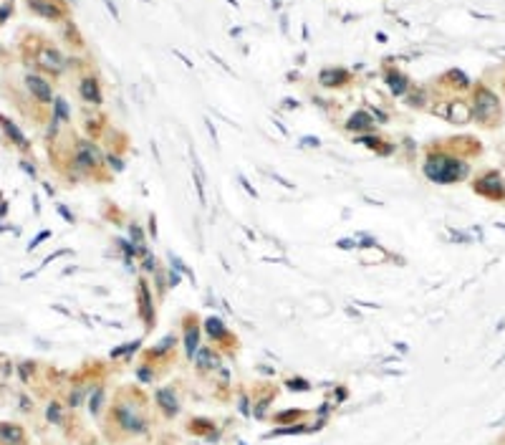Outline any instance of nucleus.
I'll list each match as a JSON object with an SVG mask.
<instances>
[{"label": "nucleus", "mask_w": 505, "mask_h": 445, "mask_svg": "<svg viewBox=\"0 0 505 445\" xmlns=\"http://www.w3.org/2000/svg\"><path fill=\"white\" fill-rule=\"evenodd\" d=\"M425 175L437 185H452L467 175V164L447 155H432L425 162Z\"/></svg>", "instance_id": "nucleus-1"}, {"label": "nucleus", "mask_w": 505, "mask_h": 445, "mask_svg": "<svg viewBox=\"0 0 505 445\" xmlns=\"http://www.w3.org/2000/svg\"><path fill=\"white\" fill-rule=\"evenodd\" d=\"M472 114L480 119V121H485V124H493V119L498 117V99L493 91L488 89H477L475 94V107H472Z\"/></svg>", "instance_id": "nucleus-2"}, {"label": "nucleus", "mask_w": 505, "mask_h": 445, "mask_svg": "<svg viewBox=\"0 0 505 445\" xmlns=\"http://www.w3.org/2000/svg\"><path fill=\"white\" fill-rule=\"evenodd\" d=\"M114 415H117V422H119L126 433H144V430H147L144 417H139L129 405H117Z\"/></svg>", "instance_id": "nucleus-3"}, {"label": "nucleus", "mask_w": 505, "mask_h": 445, "mask_svg": "<svg viewBox=\"0 0 505 445\" xmlns=\"http://www.w3.org/2000/svg\"><path fill=\"white\" fill-rule=\"evenodd\" d=\"M76 164L81 169H96L101 164V152L94 142H78L76 147Z\"/></svg>", "instance_id": "nucleus-4"}, {"label": "nucleus", "mask_w": 505, "mask_h": 445, "mask_svg": "<svg viewBox=\"0 0 505 445\" xmlns=\"http://www.w3.org/2000/svg\"><path fill=\"white\" fill-rule=\"evenodd\" d=\"M475 190H477L480 195H485V198H505V185H503L500 175H495V172H490V175H485L482 180H477V182H475Z\"/></svg>", "instance_id": "nucleus-5"}, {"label": "nucleus", "mask_w": 505, "mask_h": 445, "mask_svg": "<svg viewBox=\"0 0 505 445\" xmlns=\"http://www.w3.org/2000/svg\"><path fill=\"white\" fill-rule=\"evenodd\" d=\"M26 86L31 89V94L40 101V104H51L53 101V91H51V83L46 79H40L36 74H28L26 76Z\"/></svg>", "instance_id": "nucleus-6"}, {"label": "nucleus", "mask_w": 505, "mask_h": 445, "mask_svg": "<svg viewBox=\"0 0 505 445\" xmlns=\"http://www.w3.org/2000/svg\"><path fill=\"white\" fill-rule=\"evenodd\" d=\"M38 63H40L46 71H51V74H58V71H63V66H66L63 56H61L56 48H43V51L38 53Z\"/></svg>", "instance_id": "nucleus-7"}, {"label": "nucleus", "mask_w": 505, "mask_h": 445, "mask_svg": "<svg viewBox=\"0 0 505 445\" xmlns=\"http://www.w3.org/2000/svg\"><path fill=\"white\" fill-rule=\"evenodd\" d=\"M157 405L164 410V415H169V417H174L180 412V400H177V395H174L169 387H162V390H157Z\"/></svg>", "instance_id": "nucleus-8"}, {"label": "nucleus", "mask_w": 505, "mask_h": 445, "mask_svg": "<svg viewBox=\"0 0 505 445\" xmlns=\"http://www.w3.org/2000/svg\"><path fill=\"white\" fill-rule=\"evenodd\" d=\"M139 314L149 326L155 324V309H152V296H149L147 281H139Z\"/></svg>", "instance_id": "nucleus-9"}, {"label": "nucleus", "mask_w": 505, "mask_h": 445, "mask_svg": "<svg viewBox=\"0 0 505 445\" xmlns=\"http://www.w3.org/2000/svg\"><path fill=\"white\" fill-rule=\"evenodd\" d=\"M0 440L5 445H23L26 433L20 425H10V422H0Z\"/></svg>", "instance_id": "nucleus-10"}, {"label": "nucleus", "mask_w": 505, "mask_h": 445, "mask_svg": "<svg viewBox=\"0 0 505 445\" xmlns=\"http://www.w3.org/2000/svg\"><path fill=\"white\" fill-rule=\"evenodd\" d=\"M447 117H450V121H455V124H467L470 117H472V109L467 107L465 101H450Z\"/></svg>", "instance_id": "nucleus-11"}, {"label": "nucleus", "mask_w": 505, "mask_h": 445, "mask_svg": "<svg viewBox=\"0 0 505 445\" xmlns=\"http://www.w3.org/2000/svg\"><path fill=\"white\" fill-rule=\"evenodd\" d=\"M194 362H197L200 369H215V367H220V357H217L210 347H202V349H197Z\"/></svg>", "instance_id": "nucleus-12"}, {"label": "nucleus", "mask_w": 505, "mask_h": 445, "mask_svg": "<svg viewBox=\"0 0 505 445\" xmlns=\"http://www.w3.org/2000/svg\"><path fill=\"white\" fill-rule=\"evenodd\" d=\"M28 5H31V10H36L38 15L48 18V20H58L61 18V10L53 3H48V0H28Z\"/></svg>", "instance_id": "nucleus-13"}, {"label": "nucleus", "mask_w": 505, "mask_h": 445, "mask_svg": "<svg viewBox=\"0 0 505 445\" xmlns=\"http://www.w3.org/2000/svg\"><path fill=\"white\" fill-rule=\"evenodd\" d=\"M81 96L89 104H101V91H99V81L96 79H83L81 81Z\"/></svg>", "instance_id": "nucleus-14"}, {"label": "nucleus", "mask_w": 505, "mask_h": 445, "mask_svg": "<svg viewBox=\"0 0 505 445\" xmlns=\"http://www.w3.org/2000/svg\"><path fill=\"white\" fill-rule=\"evenodd\" d=\"M0 124H3L5 134H8V137H10V139H13V142H15L18 147H20V150H26V147H28V139H26V134L20 132V129H18V126H15V124H13L10 119H5V117H0Z\"/></svg>", "instance_id": "nucleus-15"}, {"label": "nucleus", "mask_w": 505, "mask_h": 445, "mask_svg": "<svg viewBox=\"0 0 505 445\" xmlns=\"http://www.w3.org/2000/svg\"><path fill=\"white\" fill-rule=\"evenodd\" d=\"M185 347H187V354H197V349H200V329H197L192 322L185 326Z\"/></svg>", "instance_id": "nucleus-16"}, {"label": "nucleus", "mask_w": 505, "mask_h": 445, "mask_svg": "<svg viewBox=\"0 0 505 445\" xmlns=\"http://www.w3.org/2000/svg\"><path fill=\"white\" fill-rule=\"evenodd\" d=\"M371 124H374V117L366 114V112H356V114H351V119H349V129L364 132V129H371Z\"/></svg>", "instance_id": "nucleus-17"}, {"label": "nucleus", "mask_w": 505, "mask_h": 445, "mask_svg": "<svg viewBox=\"0 0 505 445\" xmlns=\"http://www.w3.org/2000/svg\"><path fill=\"white\" fill-rule=\"evenodd\" d=\"M349 79V74L344 71V69H328V71H321V76H318V81L323 83V86H339V83H344Z\"/></svg>", "instance_id": "nucleus-18"}, {"label": "nucleus", "mask_w": 505, "mask_h": 445, "mask_svg": "<svg viewBox=\"0 0 505 445\" xmlns=\"http://www.w3.org/2000/svg\"><path fill=\"white\" fill-rule=\"evenodd\" d=\"M205 331L210 334V339H215V342H220V339H225L228 336V329H225V324L217 319V316H210V319L205 322Z\"/></svg>", "instance_id": "nucleus-19"}, {"label": "nucleus", "mask_w": 505, "mask_h": 445, "mask_svg": "<svg viewBox=\"0 0 505 445\" xmlns=\"http://www.w3.org/2000/svg\"><path fill=\"white\" fill-rule=\"evenodd\" d=\"M389 89L394 91V94H404L407 91V79L402 76V74H389Z\"/></svg>", "instance_id": "nucleus-20"}, {"label": "nucleus", "mask_w": 505, "mask_h": 445, "mask_svg": "<svg viewBox=\"0 0 505 445\" xmlns=\"http://www.w3.org/2000/svg\"><path fill=\"white\" fill-rule=\"evenodd\" d=\"M53 107H56L53 121H69V119H71V112H69V107H66V101H63V99H56V101H53Z\"/></svg>", "instance_id": "nucleus-21"}, {"label": "nucleus", "mask_w": 505, "mask_h": 445, "mask_svg": "<svg viewBox=\"0 0 505 445\" xmlns=\"http://www.w3.org/2000/svg\"><path fill=\"white\" fill-rule=\"evenodd\" d=\"M174 344H177V339H174V334H169V336H164V339H162V342H159L155 349H152V354H155V357H157V354H164V352H167V349H172Z\"/></svg>", "instance_id": "nucleus-22"}, {"label": "nucleus", "mask_w": 505, "mask_h": 445, "mask_svg": "<svg viewBox=\"0 0 505 445\" xmlns=\"http://www.w3.org/2000/svg\"><path fill=\"white\" fill-rule=\"evenodd\" d=\"M101 402H104V390L99 387V390L94 392V397L89 400V410H91V412H99V407H101Z\"/></svg>", "instance_id": "nucleus-23"}, {"label": "nucleus", "mask_w": 505, "mask_h": 445, "mask_svg": "<svg viewBox=\"0 0 505 445\" xmlns=\"http://www.w3.org/2000/svg\"><path fill=\"white\" fill-rule=\"evenodd\" d=\"M46 417H48L51 422H56V425L61 422V407H58V402H51V405H48V410H46Z\"/></svg>", "instance_id": "nucleus-24"}, {"label": "nucleus", "mask_w": 505, "mask_h": 445, "mask_svg": "<svg viewBox=\"0 0 505 445\" xmlns=\"http://www.w3.org/2000/svg\"><path fill=\"white\" fill-rule=\"evenodd\" d=\"M137 344H139V342H129V344H124V347L114 349V352H112V357H121V354H126V352H134V349H137Z\"/></svg>", "instance_id": "nucleus-25"}, {"label": "nucleus", "mask_w": 505, "mask_h": 445, "mask_svg": "<svg viewBox=\"0 0 505 445\" xmlns=\"http://www.w3.org/2000/svg\"><path fill=\"white\" fill-rule=\"evenodd\" d=\"M48 236H51V233H48V230H43V233H38V236H36V238H33L31 243H28V250H33V248H38V243H40V241H46Z\"/></svg>", "instance_id": "nucleus-26"}, {"label": "nucleus", "mask_w": 505, "mask_h": 445, "mask_svg": "<svg viewBox=\"0 0 505 445\" xmlns=\"http://www.w3.org/2000/svg\"><path fill=\"white\" fill-rule=\"evenodd\" d=\"M288 387L291 390H309V382L306 379H288Z\"/></svg>", "instance_id": "nucleus-27"}, {"label": "nucleus", "mask_w": 505, "mask_h": 445, "mask_svg": "<svg viewBox=\"0 0 505 445\" xmlns=\"http://www.w3.org/2000/svg\"><path fill=\"white\" fill-rule=\"evenodd\" d=\"M104 5H106L109 10H112V15L119 20V10H117V5H114V0H104Z\"/></svg>", "instance_id": "nucleus-28"}, {"label": "nucleus", "mask_w": 505, "mask_h": 445, "mask_svg": "<svg viewBox=\"0 0 505 445\" xmlns=\"http://www.w3.org/2000/svg\"><path fill=\"white\" fill-rule=\"evenodd\" d=\"M298 415H301L298 410H288V412H280L278 420H291V417H298Z\"/></svg>", "instance_id": "nucleus-29"}, {"label": "nucleus", "mask_w": 505, "mask_h": 445, "mask_svg": "<svg viewBox=\"0 0 505 445\" xmlns=\"http://www.w3.org/2000/svg\"><path fill=\"white\" fill-rule=\"evenodd\" d=\"M58 213H61V215H63V218H66V220H69V223H74V215H71V213H69V210H66V207H63V205H61V207H58Z\"/></svg>", "instance_id": "nucleus-30"}, {"label": "nucleus", "mask_w": 505, "mask_h": 445, "mask_svg": "<svg viewBox=\"0 0 505 445\" xmlns=\"http://www.w3.org/2000/svg\"><path fill=\"white\" fill-rule=\"evenodd\" d=\"M240 182H243V187H245V190H248V193H250V195H253V198H255V190H253V187H250V182H248V180H245V177H240Z\"/></svg>", "instance_id": "nucleus-31"}, {"label": "nucleus", "mask_w": 505, "mask_h": 445, "mask_svg": "<svg viewBox=\"0 0 505 445\" xmlns=\"http://www.w3.org/2000/svg\"><path fill=\"white\" fill-rule=\"evenodd\" d=\"M177 281H180V273H172V271H169V286H177Z\"/></svg>", "instance_id": "nucleus-32"}, {"label": "nucleus", "mask_w": 505, "mask_h": 445, "mask_svg": "<svg viewBox=\"0 0 505 445\" xmlns=\"http://www.w3.org/2000/svg\"><path fill=\"white\" fill-rule=\"evenodd\" d=\"M351 245H356V243H354V241H349V238L339 241V248H351Z\"/></svg>", "instance_id": "nucleus-33"}, {"label": "nucleus", "mask_w": 505, "mask_h": 445, "mask_svg": "<svg viewBox=\"0 0 505 445\" xmlns=\"http://www.w3.org/2000/svg\"><path fill=\"white\" fill-rule=\"evenodd\" d=\"M20 167H23V169H26V172H28L31 177L36 175V169H33V164H28V162H23V164H20Z\"/></svg>", "instance_id": "nucleus-34"}, {"label": "nucleus", "mask_w": 505, "mask_h": 445, "mask_svg": "<svg viewBox=\"0 0 505 445\" xmlns=\"http://www.w3.org/2000/svg\"><path fill=\"white\" fill-rule=\"evenodd\" d=\"M144 268H147V271H152V268H155V256H152V258H147V261H144Z\"/></svg>", "instance_id": "nucleus-35"}, {"label": "nucleus", "mask_w": 505, "mask_h": 445, "mask_svg": "<svg viewBox=\"0 0 505 445\" xmlns=\"http://www.w3.org/2000/svg\"><path fill=\"white\" fill-rule=\"evenodd\" d=\"M303 144H313V147H318V139H316V137H313V139H311V137H306Z\"/></svg>", "instance_id": "nucleus-36"}, {"label": "nucleus", "mask_w": 505, "mask_h": 445, "mask_svg": "<svg viewBox=\"0 0 505 445\" xmlns=\"http://www.w3.org/2000/svg\"><path fill=\"white\" fill-rule=\"evenodd\" d=\"M20 407H23V410H31V405H28V397H20Z\"/></svg>", "instance_id": "nucleus-37"}]
</instances>
